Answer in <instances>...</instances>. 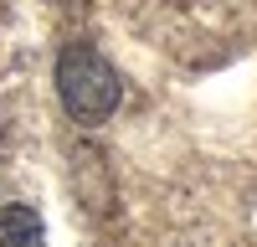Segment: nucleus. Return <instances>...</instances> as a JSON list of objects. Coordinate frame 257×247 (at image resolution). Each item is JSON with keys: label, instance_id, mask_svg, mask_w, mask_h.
I'll use <instances>...</instances> for the list:
<instances>
[{"label": "nucleus", "instance_id": "obj_2", "mask_svg": "<svg viewBox=\"0 0 257 247\" xmlns=\"http://www.w3.org/2000/svg\"><path fill=\"white\" fill-rule=\"evenodd\" d=\"M0 247H47V226L36 206H0Z\"/></svg>", "mask_w": 257, "mask_h": 247}, {"label": "nucleus", "instance_id": "obj_1", "mask_svg": "<svg viewBox=\"0 0 257 247\" xmlns=\"http://www.w3.org/2000/svg\"><path fill=\"white\" fill-rule=\"evenodd\" d=\"M57 98L77 124H108L118 113L123 82L113 72V62L103 57L88 41H72L67 52L57 57Z\"/></svg>", "mask_w": 257, "mask_h": 247}]
</instances>
